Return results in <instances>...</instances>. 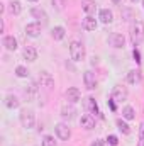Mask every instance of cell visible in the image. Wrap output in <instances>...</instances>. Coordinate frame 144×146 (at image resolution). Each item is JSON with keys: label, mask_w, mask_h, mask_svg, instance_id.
<instances>
[{"label": "cell", "mask_w": 144, "mask_h": 146, "mask_svg": "<svg viewBox=\"0 0 144 146\" xmlns=\"http://www.w3.org/2000/svg\"><path fill=\"white\" fill-rule=\"evenodd\" d=\"M3 46L7 51H15L17 49V39L14 36H5L3 37Z\"/></svg>", "instance_id": "cell-21"}, {"label": "cell", "mask_w": 144, "mask_h": 146, "mask_svg": "<svg viewBox=\"0 0 144 146\" xmlns=\"http://www.w3.org/2000/svg\"><path fill=\"white\" fill-rule=\"evenodd\" d=\"M41 146H58V143L54 141L53 136H44L42 141H41Z\"/></svg>", "instance_id": "cell-29"}, {"label": "cell", "mask_w": 144, "mask_h": 146, "mask_svg": "<svg viewBox=\"0 0 144 146\" xmlns=\"http://www.w3.org/2000/svg\"><path fill=\"white\" fill-rule=\"evenodd\" d=\"M112 3H115V5H119V3H122V0H112Z\"/></svg>", "instance_id": "cell-36"}, {"label": "cell", "mask_w": 144, "mask_h": 146, "mask_svg": "<svg viewBox=\"0 0 144 146\" xmlns=\"http://www.w3.org/2000/svg\"><path fill=\"white\" fill-rule=\"evenodd\" d=\"M98 19H100L102 24H110V22L114 21V14H112V10H108V9H102V10L98 12Z\"/></svg>", "instance_id": "cell-19"}, {"label": "cell", "mask_w": 144, "mask_h": 146, "mask_svg": "<svg viewBox=\"0 0 144 146\" xmlns=\"http://www.w3.org/2000/svg\"><path fill=\"white\" fill-rule=\"evenodd\" d=\"M83 82H85V87L88 88V90H93V88H97V78H95V73L93 72H85L83 73Z\"/></svg>", "instance_id": "cell-14"}, {"label": "cell", "mask_w": 144, "mask_h": 146, "mask_svg": "<svg viewBox=\"0 0 144 146\" xmlns=\"http://www.w3.org/2000/svg\"><path fill=\"white\" fill-rule=\"evenodd\" d=\"M92 65H98V58H97V56L92 58Z\"/></svg>", "instance_id": "cell-34"}, {"label": "cell", "mask_w": 144, "mask_h": 146, "mask_svg": "<svg viewBox=\"0 0 144 146\" xmlns=\"http://www.w3.org/2000/svg\"><path fill=\"white\" fill-rule=\"evenodd\" d=\"M107 141L110 146H117L119 145V139H117V136H114V134H110V136H107Z\"/></svg>", "instance_id": "cell-31"}, {"label": "cell", "mask_w": 144, "mask_h": 146, "mask_svg": "<svg viewBox=\"0 0 144 146\" xmlns=\"http://www.w3.org/2000/svg\"><path fill=\"white\" fill-rule=\"evenodd\" d=\"M37 92H39V88H37L36 83H29V85L24 88V94H26L27 100H34V99L37 97Z\"/></svg>", "instance_id": "cell-18"}, {"label": "cell", "mask_w": 144, "mask_h": 146, "mask_svg": "<svg viewBox=\"0 0 144 146\" xmlns=\"http://www.w3.org/2000/svg\"><path fill=\"white\" fill-rule=\"evenodd\" d=\"M22 56H24V60H27V61H36L37 60V49L34 46H26V48L22 49Z\"/></svg>", "instance_id": "cell-16"}, {"label": "cell", "mask_w": 144, "mask_h": 146, "mask_svg": "<svg viewBox=\"0 0 144 146\" xmlns=\"http://www.w3.org/2000/svg\"><path fill=\"white\" fill-rule=\"evenodd\" d=\"M90 146H104V143H102L100 139H95V141H93V143H92Z\"/></svg>", "instance_id": "cell-33"}, {"label": "cell", "mask_w": 144, "mask_h": 146, "mask_svg": "<svg viewBox=\"0 0 144 146\" xmlns=\"http://www.w3.org/2000/svg\"><path fill=\"white\" fill-rule=\"evenodd\" d=\"M65 5H66V0H53V7L56 10H63Z\"/></svg>", "instance_id": "cell-30"}, {"label": "cell", "mask_w": 144, "mask_h": 146, "mask_svg": "<svg viewBox=\"0 0 144 146\" xmlns=\"http://www.w3.org/2000/svg\"><path fill=\"white\" fill-rule=\"evenodd\" d=\"M15 75H17L19 78H27V76H29V70H27L26 66H22V65H20V66H17V68H15Z\"/></svg>", "instance_id": "cell-28"}, {"label": "cell", "mask_w": 144, "mask_h": 146, "mask_svg": "<svg viewBox=\"0 0 144 146\" xmlns=\"http://www.w3.org/2000/svg\"><path fill=\"white\" fill-rule=\"evenodd\" d=\"M31 15L37 19V22H41L42 26L44 24H48V21H49V17H48V14H46V10L44 9H41V7H32L31 9Z\"/></svg>", "instance_id": "cell-7"}, {"label": "cell", "mask_w": 144, "mask_h": 146, "mask_svg": "<svg viewBox=\"0 0 144 146\" xmlns=\"http://www.w3.org/2000/svg\"><path fill=\"white\" fill-rule=\"evenodd\" d=\"M3 104H5V107H9V109H17V107L20 106V100H19V97H17V95L9 94V95L5 97Z\"/></svg>", "instance_id": "cell-17"}, {"label": "cell", "mask_w": 144, "mask_h": 146, "mask_svg": "<svg viewBox=\"0 0 144 146\" xmlns=\"http://www.w3.org/2000/svg\"><path fill=\"white\" fill-rule=\"evenodd\" d=\"M70 56L73 61H83L87 56V49L83 46V42L80 41H71L70 42Z\"/></svg>", "instance_id": "cell-2"}, {"label": "cell", "mask_w": 144, "mask_h": 146, "mask_svg": "<svg viewBox=\"0 0 144 146\" xmlns=\"http://www.w3.org/2000/svg\"><path fill=\"white\" fill-rule=\"evenodd\" d=\"M136 117V112L134 109L131 107V106H126L124 109H122V119H127V121H132Z\"/></svg>", "instance_id": "cell-26"}, {"label": "cell", "mask_w": 144, "mask_h": 146, "mask_svg": "<svg viewBox=\"0 0 144 146\" xmlns=\"http://www.w3.org/2000/svg\"><path fill=\"white\" fill-rule=\"evenodd\" d=\"M134 58H136V61H139V53L136 49H134Z\"/></svg>", "instance_id": "cell-35"}, {"label": "cell", "mask_w": 144, "mask_h": 146, "mask_svg": "<svg viewBox=\"0 0 144 146\" xmlns=\"http://www.w3.org/2000/svg\"><path fill=\"white\" fill-rule=\"evenodd\" d=\"M83 107H85V110L88 112V114H98V106H97V102H95V99L93 97H85L83 99Z\"/></svg>", "instance_id": "cell-9"}, {"label": "cell", "mask_w": 144, "mask_h": 146, "mask_svg": "<svg viewBox=\"0 0 144 146\" xmlns=\"http://www.w3.org/2000/svg\"><path fill=\"white\" fill-rule=\"evenodd\" d=\"M65 97H66V100H68L70 104H76V102L81 99V92H80L76 87H70V88L65 92Z\"/></svg>", "instance_id": "cell-11"}, {"label": "cell", "mask_w": 144, "mask_h": 146, "mask_svg": "<svg viewBox=\"0 0 144 146\" xmlns=\"http://www.w3.org/2000/svg\"><path fill=\"white\" fill-rule=\"evenodd\" d=\"M54 133H56V136H58L59 139H63V141H68L70 136H71V129H70L68 124H65V122H58V124L54 126Z\"/></svg>", "instance_id": "cell-5"}, {"label": "cell", "mask_w": 144, "mask_h": 146, "mask_svg": "<svg viewBox=\"0 0 144 146\" xmlns=\"http://www.w3.org/2000/svg\"><path fill=\"white\" fill-rule=\"evenodd\" d=\"M81 27L85 31H95L97 29V19L93 15H87L83 21H81Z\"/></svg>", "instance_id": "cell-15"}, {"label": "cell", "mask_w": 144, "mask_h": 146, "mask_svg": "<svg viewBox=\"0 0 144 146\" xmlns=\"http://www.w3.org/2000/svg\"><path fill=\"white\" fill-rule=\"evenodd\" d=\"M80 126L83 127V129H87V131H90V129H93L95 127V117L92 115V114H83L81 115V119H80Z\"/></svg>", "instance_id": "cell-12"}, {"label": "cell", "mask_w": 144, "mask_h": 146, "mask_svg": "<svg viewBox=\"0 0 144 146\" xmlns=\"http://www.w3.org/2000/svg\"><path fill=\"white\" fill-rule=\"evenodd\" d=\"M127 95H129V92H127V88L122 87V85H115L114 90H112V100L117 102V104L124 102V100L127 99Z\"/></svg>", "instance_id": "cell-4"}, {"label": "cell", "mask_w": 144, "mask_h": 146, "mask_svg": "<svg viewBox=\"0 0 144 146\" xmlns=\"http://www.w3.org/2000/svg\"><path fill=\"white\" fill-rule=\"evenodd\" d=\"M127 82L129 83H139L141 82V72L139 70H131V72L127 73Z\"/></svg>", "instance_id": "cell-25"}, {"label": "cell", "mask_w": 144, "mask_h": 146, "mask_svg": "<svg viewBox=\"0 0 144 146\" xmlns=\"http://www.w3.org/2000/svg\"><path fill=\"white\" fill-rule=\"evenodd\" d=\"M41 27H42V24L41 22H31V24H27L26 26V36L29 37H37L41 34Z\"/></svg>", "instance_id": "cell-13"}, {"label": "cell", "mask_w": 144, "mask_h": 146, "mask_svg": "<svg viewBox=\"0 0 144 146\" xmlns=\"http://www.w3.org/2000/svg\"><path fill=\"white\" fill-rule=\"evenodd\" d=\"M108 42H110V46L120 49V48H124V44H126V37L122 36V34H119V33H112V34L108 36Z\"/></svg>", "instance_id": "cell-10"}, {"label": "cell", "mask_w": 144, "mask_h": 146, "mask_svg": "<svg viewBox=\"0 0 144 146\" xmlns=\"http://www.w3.org/2000/svg\"><path fill=\"white\" fill-rule=\"evenodd\" d=\"M61 117L65 119V121H71L76 117V109H75V106L73 104H65L63 107H61Z\"/></svg>", "instance_id": "cell-8"}, {"label": "cell", "mask_w": 144, "mask_h": 146, "mask_svg": "<svg viewBox=\"0 0 144 146\" xmlns=\"http://www.w3.org/2000/svg\"><path fill=\"white\" fill-rule=\"evenodd\" d=\"M81 9L87 12V15H92L97 9V3L95 0H81Z\"/></svg>", "instance_id": "cell-20"}, {"label": "cell", "mask_w": 144, "mask_h": 146, "mask_svg": "<svg viewBox=\"0 0 144 146\" xmlns=\"http://www.w3.org/2000/svg\"><path fill=\"white\" fill-rule=\"evenodd\" d=\"M117 127H119V131L124 133V134H129V133H131V127H129V124H127L124 119H117Z\"/></svg>", "instance_id": "cell-27"}, {"label": "cell", "mask_w": 144, "mask_h": 146, "mask_svg": "<svg viewBox=\"0 0 144 146\" xmlns=\"http://www.w3.org/2000/svg\"><path fill=\"white\" fill-rule=\"evenodd\" d=\"M139 146H144V122L139 127Z\"/></svg>", "instance_id": "cell-32"}, {"label": "cell", "mask_w": 144, "mask_h": 146, "mask_svg": "<svg viewBox=\"0 0 144 146\" xmlns=\"http://www.w3.org/2000/svg\"><path fill=\"white\" fill-rule=\"evenodd\" d=\"M131 2H132V3H136V2H137V0H131Z\"/></svg>", "instance_id": "cell-37"}, {"label": "cell", "mask_w": 144, "mask_h": 146, "mask_svg": "<svg viewBox=\"0 0 144 146\" xmlns=\"http://www.w3.org/2000/svg\"><path fill=\"white\" fill-rule=\"evenodd\" d=\"M39 85L44 87V88H48V90H51V88L54 87V78H53V75L49 72H41L39 73Z\"/></svg>", "instance_id": "cell-6"}, {"label": "cell", "mask_w": 144, "mask_h": 146, "mask_svg": "<svg viewBox=\"0 0 144 146\" xmlns=\"http://www.w3.org/2000/svg\"><path fill=\"white\" fill-rule=\"evenodd\" d=\"M19 119H20L22 127H26V129H31V127H34V124H36L34 110H31V109H22L20 114H19Z\"/></svg>", "instance_id": "cell-3"}, {"label": "cell", "mask_w": 144, "mask_h": 146, "mask_svg": "<svg viewBox=\"0 0 144 146\" xmlns=\"http://www.w3.org/2000/svg\"><path fill=\"white\" fill-rule=\"evenodd\" d=\"M143 7H144V0H143Z\"/></svg>", "instance_id": "cell-39"}, {"label": "cell", "mask_w": 144, "mask_h": 146, "mask_svg": "<svg viewBox=\"0 0 144 146\" xmlns=\"http://www.w3.org/2000/svg\"><path fill=\"white\" fill-rule=\"evenodd\" d=\"M51 36H53L54 41H61L63 37L66 36V31H65V27L56 26V27H53V29H51Z\"/></svg>", "instance_id": "cell-23"}, {"label": "cell", "mask_w": 144, "mask_h": 146, "mask_svg": "<svg viewBox=\"0 0 144 146\" xmlns=\"http://www.w3.org/2000/svg\"><path fill=\"white\" fill-rule=\"evenodd\" d=\"M7 10H9V14L17 15V14L22 12V3H20L19 0H12V2L9 3V7H7Z\"/></svg>", "instance_id": "cell-22"}, {"label": "cell", "mask_w": 144, "mask_h": 146, "mask_svg": "<svg viewBox=\"0 0 144 146\" xmlns=\"http://www.w3.org/2000/svg\"><path fill=\"white\" fill-rule=\"evenodd\" d=\"M131 41L134 42V46L141 44L144 41V22L143 21H134L131 24Z\"/></svg>", "instance_id": "cell-1"}, {"label": "cell", "mask_w": 144, "mask_h": 146, "mask_svg": "<svg viewBox=\"0 0 144 146\" xmlns=\"http://www.w3.org/2000/svg\"><path fill=\"white\" fill-rule=\"evenodd\" d=\"M29 2H37V0H29Z\"/></svg>", "instance_id": "cell-38"}, {"label": "cell", "mask_w": 144, "mask_h": 146, "mask_svg": "<svg viewBox=\"0 0 144 146\" xmlns=\"http://www.w3.org/2000/svg\"><path fill=\"white\" fill-rule=\"evenodd\" d=\"M120 15H122V19L126 21V22H134L136 21V14H134V10L131 9V7H126V9H122V12H120Z\"/></svg>", "instance_id": "cell-24"}]
</instances>
